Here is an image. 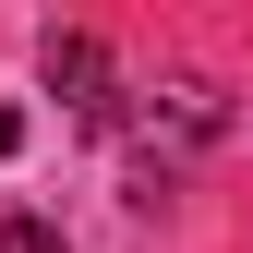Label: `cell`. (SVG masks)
Segmentation results:
<instances>
[{"label": "cell", "mask_w": 253, "mask_h": 253, "mask_svg": "<svg viewBox=\"0 0 253 253\" xmlns=\"http://www.w3.org/2000/svg\"><path fill=\"white\" fill-rule=\"evenodd\" d=\"M37 73H48V97H73V121H121V84H109V48L97 37H48Z\"/></svg>", "instance_id": "1"}, {"label": "cell", "mask_w": 253, "mask_h": 253, "mask_svg": "<svg viewBox=\"0 0 253 253\" xmlns=\"http://www.w3.org/2000/svg\"><path fill=\"white\" fill-rule=\"evenodd\" d=\"M0 253H60V229L48 217H0Z\"/></svg>", "instance_id": "2"}, {"label": "cell", "mask_w": 253, "mask_h": 253, "mask_svg": "<svg viewBox=\"0 0 253 253\" xmlns=\"http://www.w3.org/2000/svg\"><path fill=\"white\" fill-rule=\"evenodd\" d=\"M12 145H24V121H12V109H0V157H12Z\"/></svg>", "instance_id": "3"}]
</instances>
